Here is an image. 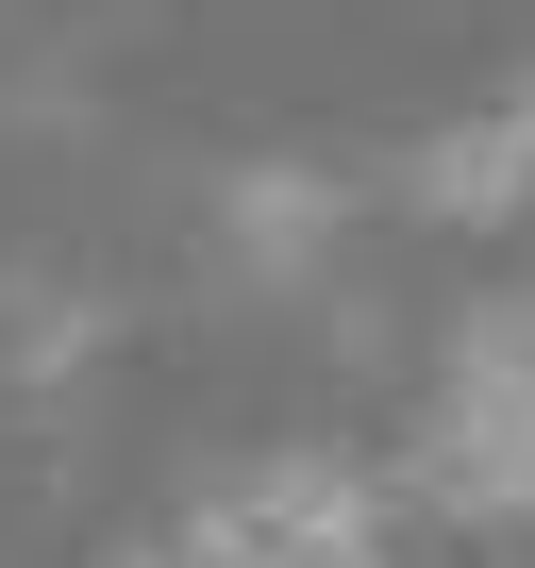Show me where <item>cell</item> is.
<instances>
[{"mask_svg":"<svg viewBox=\"0 0 535 568\" xmlns=\"http://www.w3.org/2000/svg\"><path fill=\"white\" fill-rule=\"evenodd\" d=\"M418 201H452V217H502V201H535V101H502V118H468L452 151H418Z\"/></svg>","mask_w":535,"mask_h":568,"instance_id":"1","label":"cell"}]
</instances>
